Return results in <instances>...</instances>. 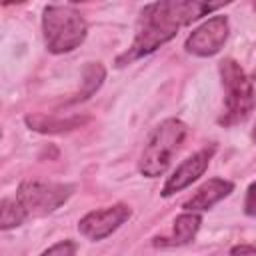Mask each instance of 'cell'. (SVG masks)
<instances>
[{
    "label": "cell",
    "mask_w": 256,
    "mask_h": 256,
    "mask_svg": "<svg viewBox=\"0 0 256 256\" xmlns=\"http://www.w3.org/2000/svg\"><path fill=\"white\" fill-rule=\"evenodd\" d=\"M222 2H200V0H160L146 4L140 10L136 22V34L126 52L116 58V68L128 66L170 42L182 26L222 8Z\"/></svg>",
    "instance_id": "obj_1"
},
{
    "label": "cell",
    "mask_w": 256,
    "mask_h": 256,
    "mask_svg": "<svg viewBox=\"0 0 256 256\" xmlns=\"http://www.w3.org/2000/svg\"><path fill=\"white\" fill-rule=\"evenodd\" d=\"M88 34V22L72 4H48L42 10V36L50 54L76 50Z\"/></svg>",
    "instance_id": "obj_2"
},
{
    "label": "cell",
    "mask_w": 256,
    "mask_h": 256,
    "mask_svg": "<svg viewBox=\"0 0 256 256\" xmlns=\"http://www.w3.org/2000/svg\"><path fill=\"white\" fill-rule=\"evenodd\" d=\"M188 134V126L180 118H166L162 120L152 134L148 136L144 150L138 160V172L144 178H158L162 176L178 148L182 146Z\"/></svg>",
    "instance_id": "obj_3"
},
{
    "label": "cell",
    "mask_w": 256,
    "mask_h": 256,
    "mask_svg": "<svg viewBox=\"0 0 256 256\" xmlns=\"http://www.w3.org/2000/svg\"><path fill=\"white\" fill-rule=\"evenodd\" d=\"M218 72L224 88V114L220 124L234 126L244 122L254 108V84L244 72L240 62L234 58H224L218 62Z\"/></svg>",
    "instance_id": "obj_4"
},
{
    "label": "cell",
    "mask_w": 256,
    "mask_h": 256,
    "mask_svg": "<svg viewBox=\"0 0 256 256\" xmlns=\"http://www.w3.org/2000/svg\"><path fill=\"white\" fill-rule=\"evenodd\" d=\"M74 186L62 182H40V180H24L16 190V200L26 212L28 218L48 216L68 202Z\"/></svg>",
    "instance_id": "obj_5"
},
{
    "label": "cell",
    "mask_w": 256,
    "mask_h": 256,
    "mask_svg": "<svg viewBox=\"0 0 256 256\" xmlns=\"http://www.w3.org/2000/svg\"><path fill=\"white\" fill-rule=\"evenodd\" d=\"M228 34H230L228 16L216 14V16H210L208 20H204L200 26H196L188 34V38L184 42V48L192 56L210 58V56L218 54L224 48V44L228 40Z\"/></svg>",
    "instance_id": "obj_6"
},
{
    "label": "cell",
    "mask_w": 256,
    "mask_h": 256,
    "mask_svg": "<svg viewBox=\"0 0 256 256\" xmlns=\"http://www.w3.org/2000/svg\"><path fill=\"white\" fill-rule=\"evenodd\" d=\"M130 216H132V208L124 202H116L100 210H90L80 218L78 232L92 242H100L110 234H114L124 222H128Z\"/></svg>",
    "instance_id": "obj_7"
},
{
    "label": "cell",
    "mask_w": 256,
    "mask_h": 256,
    "mask_svg": "<svg viewBox=\"0 0 256 256\" xmlns=\"http://www.w3.org/2000/svg\"><path fill=\"white\" fill-rule=\"evenodd\" d=\"M214 154H216V146L210 144V146L200 148L198 152H194L186 160H182L174 168V172L166 178V182H164V186L160 190V196L162 198H170V196L182 192L184 188L192 186L206 172V168L210 166V160L214 158Z\"/></svg>",
    "instance_id": "obj_8"
},
{
    "label": "cell",
    "mask_w": 256,
    "mask_h": 256,
    "mask_svg": "<svg viewBox=\"0 0 256 256\" xmlns=\"http://www.w3.org/2000/svg\"><path fill=\"white\" fill-rule=\"evenodd\" d=\"M234 192V182L226 180V178H210L206 180L192 198H188L182 208L184 212H206L210 208H214L220 200L228 198Z\"/></svg>",
    "instance_id": "obj_9"
},
{
    "label": "cell",
    "mask_w": 256,
    "mask_h": 256,
    "mask_svg": "<svg viewBox=\"0 0 256 256\" xmlns=\"http://www.w3.org/2000/svg\"><path fill=\"white\" fill-rule=\"evenodd\" d=\"M200 224H202V216L200 212H182L174 218V224H172V236L168 238V246H184V244H190L198 230H200Z\"/></svg>",
    "instance_id": "obj_10"
},
{
    "label": "cell",
    "mask_w": 256,
    "mask_h": 256,
    "mask_svg": "<svg viewBox=\"0 0 256 256\" xmlns=\"http://www.w3.org/2000/svg\"><path fill=\"white\" fill-rule=\"evenodd\" d=\"M82 120L80 118H68V120H56L44 114H34V116H26V126L34 132H42V134H54V132H66V130H74L76 126H80Z\"/></svg>",
    "instance_id": "obj_11"
},
{
    "label": "cell",
    "mask_w": 256,
    "mask_h": 256,
    "mask_svg": "<svg viewBox=\"0 0 256 256\" xmlns=\"http://www.w3.org/2000/svg\"><path fill=\"white\" fill-rule=\"evenodd\" d=\"M104 78H106V68L102 66V62H88L84 66V72H82V92L76 100L90 98L102 86Z\"/></svg>",
    "instance_id": "obj_12"
},
{
    "label": "cell",
    "mask_w": 256,
    "mask_h": 256,
    "mask_svg": "<svg viewBox=\"0 0 256 256\" xmlns=\"http://www.w3.org/2000/svg\"><path fill=\"white\" fill-rule=\"evenodd\" d=\"M26 220H28V216L16 198H8V196L2 198V202H0V230L18 228Z\"/></svg>",
    "instance_id": "obj_13"
},
{
    "label": "cell",
    "mask_w": 256,
    "mask_h": 256,
    "mask_svg": "<svg viewBox=\"0 0 256 256\" xmlns=\"http://www.w3.org/2000/svg\"><path fill=\"white\" fill-rule=\"evenodd\" d=\"M76 250H78L76 242L66 238V240H60V242L52 244L50 248H46L40 256H76Z\"/></svg>",
    "instance_id": "obj_14"
},
{
    "label": "cell",
    "mask_w": 256,
    "mask_h": 256,
    "mask_svg": "<svg viewBox=\"0 0 256 256\" xmlns=\"http://www.w3.org/2000/svg\"><path fill=\"white\" fill-rule=\"evenodd\" d=\"M244 214L250 218H256V182H252L246 188V196H244Z\"/></svg>",
    "instance_id": "obj_15"
},
{
    "label": "cell",
    "mask_w": 256,
    "mask_h": 256,
    "mask_svg": "<svg viewBox=\"0 0 256 256\" xmlns=\"http://www.w3.org/2000/svg\"><path fill=\"white\" fill-rule=\"evenodd\" d=\"M230 254L232 256H244V254H252V256H256V248L254 246H234L232 250H230Z\"/></svg>",
    "instance_id": "obj_16"
},
{
    "label": "cell",
    "mask_w": 256,
    "mask_h": 256,
    "mask_svg": "<svg viewBox=\"0 0 256 256\" xmlns=\"http://www.w3.org/2000/svg\"><path fill=\"white\" fill-rule=\"evenodd\" d=\"M250 138H252V142L256 144V120H254V126H252V132H250Z\"/></svg>",
    "instance_id": "obj_17"
},
{
    "label": "cell",
    "mask_w": 256,
    "mask_h": 256,
    "mask_svg": "<svg viewBox=\"0 0 256 256\" xmlns=\"http://www.w3.org/2000/svg\"><path fill=\"white\" fill-rule=\"evenodd\" d=\"M254 80H256V68L252 70V82H254Z\"/></svg>",
    "instance_id": "obj_18"
}]
</instances>
